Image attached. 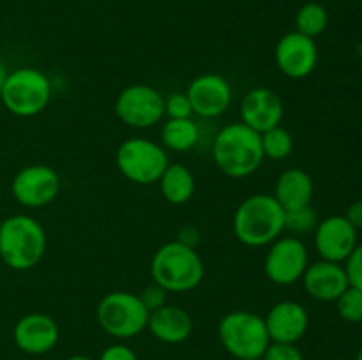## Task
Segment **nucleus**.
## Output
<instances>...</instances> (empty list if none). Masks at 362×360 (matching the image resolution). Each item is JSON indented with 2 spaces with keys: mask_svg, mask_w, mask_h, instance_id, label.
Here are the masks:
<instances>
[{
  "mask_svg": "<svg viewBox=\"0 0 362 360\" xmlns=\"http://www.w3.org/2000/svg\"><path fill=\"white\" fill-rule=\"evenodd\" d=\"M265 155L260 133L243 122L226 124L212 141V161L223 175L230 179H246L258 172Z\"/></svg>",
  "mask_w": 362,
  "mask_h": 360,
  "instance_id": "1",
  "label": "nucleus"
},
{
  "mask_svg": "<svg viewBox=\"0 0 362 360\" xmlns=\"http://www.w3.org/2000/svg\"><path fill=\"white\" fill-rule=\"evenodd\" d=\"M232 226L233 235L243 246H271L285 235V208L272 194H251L235 208Z\"/></svg>",
  "mask_w": 362,
  "mask_h": 360,
  "instance_id": "2",
  "label": "nucleus"
},
{
  "mask_svg": "<svg viewBox=\"0 0 362 360\" xmlns=\"http://www.w3.org/2000/svg\"><path fill=\"white\" fill-rule=\"evenodd\" d=\"M48 236L35 217L14 214L0 222V260L16 272L32 270L46 254Z\"/></svg>",
  "mask_w": 362,
  "mask_h": 360,
  "instance_id": "3",
  "label": "nucleus"
},
{
  "mask_svg": "<svg viewBox=\"0 0 362 360\" xmlns=\"http://www.w3.org/2000/svg\"><path fill=\"white\" fill-rule=\"evenodd\" d=\"M151 275L168 293H187L202 284L205 265L197 249L172 240L152 254Z\"/></svg>",
  "mask_w": 362,
  "mask_h": 360,
  "instance_id": "4",
  "label": "nucleus"
},
{
  "mask_svg": "<svg viewBox=\"0 0 362 360\" xmlns=\"http://www.w3.org/2000/svg\"><path fill=\"white\" fill-rule=\"evenodd\" d=\"M218 337L235 360H262L271 344L264 316L246 309L226 313L218 323Z\"/></svg>",
  "mask_w": 362,
  "mask_h": 360,
  "instance_id": "5",
  "label": "nucleus"
},
{
  "mask_svg": "<svg viewBox=\"0 0 362 360\" xmlns=\"http://www.w3.org/2000/svg\"><path fill=\"white\" fill-rule=\"evenodd\" d=\"M0 101L4 108L20 119H32L52 101V81L37 67H18L7 73Z\"/></svg>",
  "mask_w": 362,
  "mask_h": 360,
  "instance_id": "6",
  "label": "nucleus"
},
{
  "mask_svg": "<svg viewBox=\"0 0 362 360\" xmlns=\"http://www.w3.org/2000/svg\"><path fill=\"white\" fill-rule=\"evenodd\" d=\"M147 307L141 304L138 293L110 292L99 300L95 307V320L99 327L113 339L126 341L147 330Z\"/></svg>",
  "mask_w": 362,
  "mask_h": 360,
  "instance_id": "7",
  "label": "nucleus"
},
{
  "mask_svg": "<svg viewBox=\"0 0 362 360\" xmlns=\"http://www.w3.org/2000/svg\"><path fill=\"white\" fill-rule=\"evenodd\" d=\"M115 164L129 182L152 186L159 182L168 168L170 157L166 148L158 141L148 138H127L117 148Z\"/></svg>",
  "mask_w": 362,
  "mask_h": 360,
  "instance_id": "8",
  "label": "nucleus"
},
{
  "mask_svg": "<svg viewBox=\"0 0 362 360\" xmlns=\"http://www.w3.org/2000/svg\"><path fill=\"white\" fill-rule=\"evenodd\" d=\"M115 115L133 129L154 127L165 116V95L151 85H127L117 95Z\"/></svg>",
  "mask_w": 362,
  "mask_h": 360,
  "instance_id": "9",
  "label": "nucleus"
},
{
  "mask_svg": "<svg viewBox=\"0 0 362 360\" xmlns=\"http://www.w3.org/2000/svg\"><path fill=\"white\" fill-rule=\"evenodd\" d=\"M267 247L264 272L269 281L278 286H292L299 282L310 265L306 244L297 236L281 235Z\"/></svg>",
  "mask_w": 362,
  "mask_h": 360,
  "instance_id": "10",
  "label": "nucleus"
},
{
  "mask_svg": "<svg viewBox=\"0 0 362 360\" xmlns=\"http://www.w3.org/2000/svg\"><path fill=\"white\" fill-rule=\"evenodd\" d=\"M60 193V176L48 164L23 166L11 180V194L25 208H42Z\"/></svg>",
  "mask_w": 362,
  "mask_h": 360,
  "instance_id": "11",
  "label": "nucleus"
},
{
  "mask_svg": "<svg viewBox=\"0 0 362 360\" xmlns=\"http://www.w3.org/2000/svg\"><path fill=\"white\" fill-rule=\"evenodd\" d=\"M274 60L278 69L290 80H303L315 71L318 64V46L315 39L288 32L278 41L274 49Z\"/></svg>",
  "mask_w": 362,
  "mask_h": 360,
  "instance_id": "12",
  "label": "nucleus"
},
{
  "mask_svg": "<svg viewBox=\"0 0 362 360\" xmlns=\"http://www.w3.org/2000/svg\"><path fill=\"white\" fill-rule=\"evenodd\" d=\"M313 242L320 260L345 263L357 247V229L345 215H329L318 222Z\"/></svg>",
  "mask_w": 362,
  "mask_h": 360,
  "instance_id": "13",
  "label": "nucleus"
},
{
  "mask_svg": "<svg viewBox=\"0 0 362 360\" xmlns=\"http://www.w3.org/2000/svg\"><path fill=\"white\" fill-rule=\"evenodd\" d=\"M193 106V115L202 119H218L230 108L233 99L232 87L221 74L205 73L194 78L186 90Z\"/></svg>",
  "mask_w": 362,
  "mask_h": 360,
  "instance_id": "14",
  "label": "nucleus"
},
{
  "mask_svg": "<svg viewBox=\"0 0 362 360\" xmlns=\"http://www.w3.org/2000/svg\"><path fill=\"white\" fill-rule=\"evenodd\" d=\"M13 339L20 352L27 355H45L59 342L60 328L49 314L28 313L14 325Z\"/></svg>",
  "mask_w": 362,
  "mask_h": 360,
  "instance_id": "15",
  "label": "nucleus"
},
{
  "mask_svg": "<svg viewBox=\"0 0 362 360\" xmlns=\"http://www.w3.org/2000/svg\"><path fill=\"white\" fill-rule=\"evenodd\" d=\"M239 113L244 126L262 134L272 127L281 126L285 104L272 88L257 87L244 94Z\"/></svg>",
  "mask_w": 362,
  "mask_h": 360,
  "instance_id": "16",
  "label": "nucleus"
},
{
  "mask_svg": "<svg viewBox=\"0 0 362 360\" xmlns=\"http://www.w3.org/2000/svg\"><path fill=\"white\" fill-rule=\"evenodd\" d=\"M271 342H290L297 344L306 335L310 327V314L303 304L296 300H281L276 302L265 314Z\"/></svg>",
  "mask_w": 362,
  "mask_h": 360,
  "instance_id": "17",
  "label": "nucleus"
},
{
  "mask_svg": "<svg viewBox=\"0 0 362 360\" xmlns=\"http://www.w3.org/2000/svg\"><path fill=\"white\" fill-rule=\"evenodd\" d=\"M300 281L308 295L320 302H336L350 286L343 263L327 260H318L308 265Z\"/></svg>",
  "mask_w": 362,
  "mask_h": 360,
  "instance_id": "18",
  "label": "nucleus"
},
{
  "mask_svg": "<svg viewBox=\"0 0 362 360\" xmlns=\"http://www.w3.org/2000/svg\"><path fill=\"white\" fill-rule=\"evenodd\" d=\"M147 330L165 344H180L193 334V318L179 306H166L148 314Z\"/></svg>",
  "mask_w": 362,
  "mask_h": 360,
  "instance_id": "19",
  "label": "nucleus"
},
{
  "mask_svg": "<svg viewBox=\"0 0 362 360\" xmlns=\"http://www.w3.org/2000/svg\"><path fill=\"white\" fill-rule=\"evenodd\" d=\"M315 186L313 179L303 168H288L278 176L272 196L285 208V212L296 210L311 205Z\"/></svg>",
  "mask_w": 362,
  "mask_h": 360,
  "instance_id": "20",
  "label": "nucleus"
},
{
  "mask_svg": "<svg viewBox=\"0 0 362 360\" xmlns=\"http://www.w3.org/2000/svg\"><path fill=\"white\" fill-rule=\"evenodd\" d=\"M158 184L163 198L172 205H186L197 189L193 172L180 162H170Z\"/></svg>",
  "mask_w": 362,
  "mask_h": 360,
  "instance_id": "21",
  "label": "nucleus"
},
{
  "mask_svg": "<svg viewBox=\"0 0 362 360\" xmlns=\"http://www.w3.org/2000/svg\"><path fill=\"white\" fill-rule=\"evenodd\" d=\"M200 140V129L193 119H166L161 126V145L172 152H189Z\"/></svg>",
  "mask_w": 362,
  "mask_h": 360,
  "instance_id": "22",
  "label": "nucleus"
},
{
  "mask_svg": "<svg viewBox=\"0 0 362 360\" xmlns=\"http://www.w3.org/2000/svg\"><path fill=\"white\" fill-rule=\"evenodd\" d=\"M329 25V13L322 4L308 2L297 11L296 30L299 34L315 39L325 32Z\"/></svg>",
  "mask_w": 362,
  "mask_h": 360,
  "instance_id": "23",
  "label": "nucleus"
},
{
  "mask_svg": "<svg viewBox=\"0 0 362 360\" xmlns=\"http://www.w3.org/2000/svg\"><path fill=\"white\" fill-rule=\"evenodd\" d=\"M262 150L271 161H285L293 152V136L283 126H276L272 129L260 134Z\"/></svg>",
  "mask_w": 362,
  "mask_h": 360,
  "instance_id": "24",
  "label": "nucleus"
},
{
  "mask_svg": "<svg viewBox=\"0 0 362 360\" xmlns=\"http://www.w3.org/2000/svg\"><path fill=\"white\" fill-rule=\"evenodd\" d=\"M318 222H320V219H318L317 210L311 205L285 212V233L297 236V239L308 235V233H313Z\"/></svg>",
  "mask_w": 362,
  "mask_h": 360,
  "instance_id": "25",
  "label": "nucleus"
},
{
  "mask_svg": "<svg viewBox=\"0 0 362 360\" xmlns=\"http://www.w3.org/2000/svg\"><path fill=\"white\" fill-rule=\"evenodd\" d=\"M336 309L349 323H362V289L349 286L336 300Z\"/></svg>",
  "mask_w": 362,
  "mask_h": 360,
  "instance_id": "26",
  "label": "nucleus"
},
{
  "mask_svg": "<svg viewBox=\"0 0 362 360\" xmlns=\"http://www.w3.org/2000/svg\"><path fill=\"white\" fill-rule=\"evenodd\" d=\"M165 115L168 119H191L193 106L186 92H172L165 97Z\"/></svg>",
  "mask_w": 362,
  "mask_h": 360,
  "instance_id": "27",
  "label": "nucleus"
},
{
  "mask_svg": "<svg viewBox=\"0 0 362 360\" xmlns=\"http://www.w3.org/2000/svg\"><path fill=\"white\" fill-rule=\"evenodd\" d=\"M138 296H140L141 304L147 307L148 313H152V311L159 309V307L168 304V292H166L161 284H158V282L154 281H152L151 284L145 286V288L138 293Z\"/></svg>",
  "mask_w": 362,
  "mask_h": 360,
  "instance_id": "28",
  "label": "nucleus"
},
{
  "mask_svg": "<svg viewBox=\"0 0 362 360\" xmlns=\"http://www.w3.org/2000/svg\"><path fill=\"white\" fill-rule=\"evenodd\" d=\"M262 360H304L303 352L297 344L290 342H271L265 349Z\"/></svg>",
  "mask_w": 362,
  "mask_h": 360,
  "instance_id": "29",
  "label": "nucleus"
},
{
  "mask_svg": "<svg viewBox=\"0 0 362 360\" xmlns=\"http://www.w3.org/2000/svg\"><path fill=\"white\" fill-rule=\"evenodd\" d=\"M346 275H349L350 286L362 289V244H357L356 249L349 256V260L343 263Z\"/></svg>",
  "mask_w": 362,
  "mask_h": 360,
  "instance_id": "30",
  "label": "nucleus"
},
{
  "mask_svg": "<svg viewBox=\"0 0 362 360\" xmlns=\"http://www.w3.org/2000/svg\"><path fill=\"white\" fill-rule=\"evenodd\" d=\"M98 360H138L136 352L124 342H113L106 346Z\"/></svg>",
  "mask_w": 362,
  "mask_h": 360,
  "instance_id": "31",
  "label": "nucleus"
},
{
  "mask_svg": "<svg viewBox=\"0 0 362 360\" xmlns=\"http://www.w3.org/2000/svg\"><path fill=\"white\" fill-rule=\"evenodd\" d=\"M177 240H179L180 244H184V246L197 249V246L200 244V232H198L194 226L186 224L179 229V233H177Z\"/></svg>",
  "mask_w": 362,
  "mask_h": 360,
  "instance_id": "32",
  "label": "nucleus"
},
{
  "mask_svg": "<svg viewBox=\"0 0 362 360\" xmlns=\"http://www.w3.org/2000/svg\"><path fill=\"white\" fill-rule=\"evenodd\" d=\"M345 217L349 219V222L357 229V232L362 229V200L354 201V203L350 205L349 210H346V214H345Z\"/></svg>",
  "mask_w": 362,
  "mask_h": 360,
  "instance_id": "33",
  "label": "nucleus"
},
{
  "mask_svg": "<svg viewBox=\"0 0 362 360\" xmlns=\"http://www.w3.org/2000/svg\"><path fill=\"white\" fill-rule=\"evenodd\" d=\"M7 73H9V71H7L6 64H4L2 60H0V92H2L4 81H6V78H7Z\"/></svg>",
  "mask_w": 362,
  "mask_h": 360,
  "instance_id": "34",
  "label": "nucleus"
},
{
  "mask_svg": "<svg viewBox=\"0 0 362 360\" xmlns=\"http://www.w3.org/2000/svg\"><path fill=\"white\" fill-rule=\"evenodd\" d=\"M66 360H92V359H88V356L85 355H73V356H67Z\"/></svg>",
  "mask_w": 362,
  "mask_h": 360,
  "instance_id": "35",
  "label": "nucleus"
},
{
  "mask_svg": "<svg viewBox=\"0 0 362 360\" xmlns=\"http://www.w3.org/2000/svg\"><path fill=\"white\" fill-rule=\"evenodd\" d=\"M356 360H362V348L359 349V352H357V356H356Z\"/></svg>",
  "mask_w": 362,
  "mask_h": 360,
  "instance_id": "36",
  "label": "nucleus"
},
{
  "mask_svg": "<svg viewBox=\"0 0 362 360\" xmlns=\"http://www.w3.org/2000/svg\"><path fill=\"white\" fill-rule=\"evenodd\" d=\"M0 222H2V217H0Z\"/></svg>",
  "mask_w": 362,
  "mask_h": 360,
  "instance_id": "37",
  "label": "nucleus"
}]
</instances>
